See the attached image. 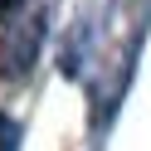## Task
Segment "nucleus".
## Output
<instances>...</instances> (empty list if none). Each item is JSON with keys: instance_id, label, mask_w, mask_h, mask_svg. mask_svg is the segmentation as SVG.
<instances>
[{"instance_id": "1", "label": "nucleus", "mask_w": 151, "mask_h": 151, "mask_svg": "<svg viewBox=\"0 0 151 151\" xmlns=\"http://www.w3.org/2000/svg\"><path fill=\"white\" fill-rule=\"evenodd\" d=\"M39 39H44V5L29 15V20H15L10 29H5V39H0V73L10 83H20L24 73L34 68V54H39Z\"/></svg>"}, {"instance_id": "2", "label": "nucleus", "mask_w": 151, "mask_h": 151, "mask_svg": "<svg viewBox=\"0 0 151 151\" xmlns=\"http://www.w3.org/2000/svg\"><path fill=\"white\" fill-rule=\"evenodd\" d=\"M10 137H15V132L5 127V122H0V151H10Z\"/></svg>"}, {"instance_id": "3", "label": "nucleus", "mask_w": 151, "mask_h": 151, "mask_svg": "<svg viewBox=\"0 0 151 151\" xmlns=\"http://www.w3.org/2000/svg\"><path fill=\"white\" fill-rule=\"evenodd\" d=\"M24 0H0V15H10V10H20Z\"/></svg>"}]
</instances>
